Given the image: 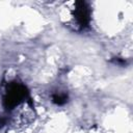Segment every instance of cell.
<instances>
[{
  "mask_svg": "<svg viewBox=\"0 0 133 133\" xmlns=\"http://www.w3.org/2000/svg\"><path fill=\"white\" fill-rule=\"evenodd\" d=\"M73 16L80 29H85L90 23V8L85 1H76Z\"/></svg>",
  "mask_w": 133,
  "mask_h": 133,
  "instance_id": "7a4b0ae2",
  "label": "cell"
},
{
  "mask_svg": "<svg viewBox=\"0 0 133 133\" xmlns=\"http://www.w3.org/2000/svg\"><path fill=\"white\" fill-rule=\"evenodd\" d=\"M6 123H7V118L4 116H0V128L4 127L6 125Z\"/></svg>",
  "mask_w": 133,
  "mask_h": 133,
  "instance_id": "5b68a950",
  "label": "cell"
},
{
  "mask_svg": "<svg viewBox=\"0 0 133 133\" xmlns=\"http://www.w3.org/2000/svg\"><path fill=\"white\" fill-rule=\"evenodd\" d=\"M69 101V96L66 94H55L52 96V102L58 106L64 105Z\"/></svg>",
  "mask_w": 133,
  "mask_h": 133,
  "instance_id": "3957f363",
  "label": "cell"
},
{
  "mask_svg": "<svg viewBox=\"0 0 133 133\" xmlns=\"http://www.w3.org/2000/svg\"><path fill=\"white\" fill-rule=\"evenodd\" d=\"M110 62L116 64V65H119V66H125L128 64V61L122 57H113L110 59Z\"/></svg>",
  "mask_w": 133,
  "mask_h": 133,
  "instance_id": "277c9868",
  "label": "cell"
},
{
  "mask_svg": "<svg viewBox=\"0 0 133 133\" xmlns=\"http://www.w3.org/2000/svg\"><path fill=\"white\" fill-rule=\"evenodd\" d=\"M25 100L32 106V101L26 85L18 81H11L6 85V91L3 97V106L6 110H12Z\"/></svg>",
  "mask_w": 133,
  "mask_h": 133,
  "instance_id": "6da1fadb",
  "label": "cell"
}]
</instances>
